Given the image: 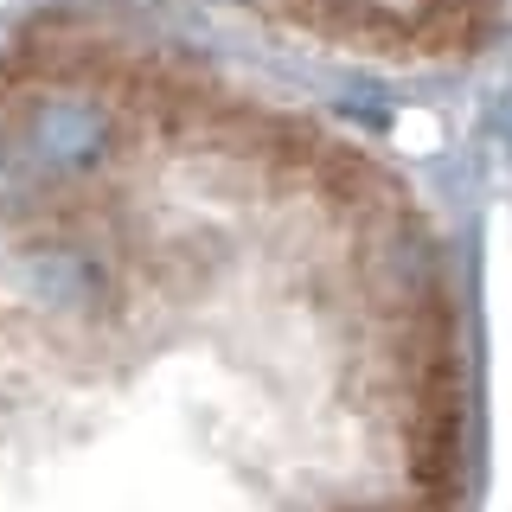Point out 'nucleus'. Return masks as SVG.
<instances>
[{
  "label": "nucleus",
  "mask_w": 512,
  "mask_h": 512,
  "mask_svg": "<svg viewBox=\"0 0 512 512\" xmlns=\"http://www.w3.org/2000/svg\"><path fill=\"white\" fill-rule=\"evenodd\" d=\"M224 26L378 71H455L500 45L512 0H186Z\"/></svg>",
  "instance_id": "1"
}]
</instances>
